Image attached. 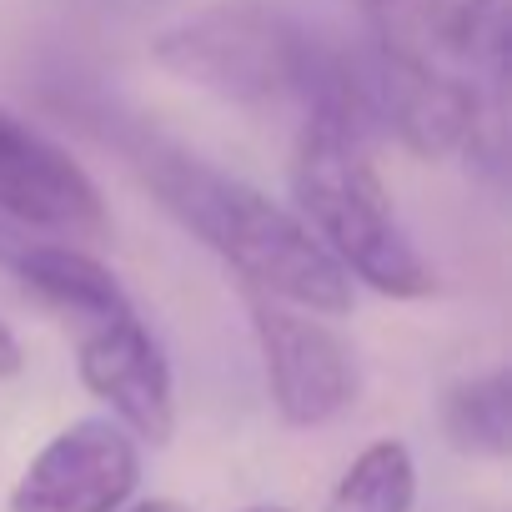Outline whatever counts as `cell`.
I'll use <instances>...</instances> for the list:
<instances>
[{
    "instance_id": "1",
    "label": "cell",
    "mask_w": 512,
    "mask_h": 512,
    "mask_svg": "<svg viewBox=\"0 0 512 512\" xmlns=\"http://www.w3.org/2000/svg\"><path fill=\"white\" fill-rule=\"evenodd\" d=\"M131 161L151 196L236 272L241 292L272 297L287 307H302L312 317H347L352 312V282L342 267L322 251V241L302 226L297 211L277 206L267 191L251 181L211 166L206 156L161 141V136H136Z\"/></svg>"
},
{
    "instance_id": "2",
    "label": "cell",
    "mask_w": 512,
    "mask_h": 512,
    "mask_svg": "<svg viewBox=\"0 0 512 512\" xmlns=\"http://www.w3.org/2000/svg\"><path fill=\"white\" fill-rule=\"evenodd\" d=\"M151 61L166 76L246 111H342L357 106L367 86L342 51L322 46L302 21L267 0H221L166 26L151 41Z\"/></svg>"
},
{
    "instance_id": "3",
    "label": "cell",
    "mask_w": 512,
    "mask_h": 512,
    "mask_svg": "<svg viewBox=\"0 0 512 512\" xmlns=\"http://www.w3.org/2000/svg\"><path fill=\"white\" fill-rule=\"evenodd\" d=\"M292 201L347 282H362L392 302H422L437 292L432 262L407 236L367 156V131L337 116H302L292 146Z\"/></svg>"
},
{
    "instance_id": "4",
    "label": "cell",
    "mask_w": 512,
    "mask_h": 512,
    "mask_svg": "<svg viewBox=\"0 0 512 512\" xmlns=\"http://www.w3.org/2000/svg\"><path fill=\"white\" fill-rule=\"evenodd\" d=\"M246 297L251 337L262 352L272 407L287 427H327L357 402V357L342 342V332L327 317H312L302 307Z\"/></svg>"
},
{
    "instance_id": "5",
    "label": "cell",
    "mask_w": 512,
    "mask_h": 512,
    "mask_svg": "<svg viewBox=\"0 0 512 512\" xmlns=\"http://www.w3.org/2000/svg\"><path fill=\"white\" fill-rule=\"evenodd\" d=\"M141 487V447L111 417L61 427L16 477L6 512H121Z\"/></svg>"
},
{
    "instance_id": "6",
    "label": "cell",
    "mask_w": 512,
    "mask_h": 512,
    "mask_svg": "<svg viewBox=\"0 0 512 512\" xmlns=\"http://www.w3.org/2000/svg\"><path fill=\"white\" fill-rule=\"evenodd\" d=\"M76 372L81 387L106 402L111 422H121L136 442H171L176 432V377L156 342V332L131 312L76 332Z\"/></svg>"
},
{
    "instance_id": "7",
    "label": "cell",
    "mask_w": 512,
    "mask_h": 512,
    "mask_svg": "<svg viewBox=\"0 0 512 512\" xmlns=\"http://www.w3.org/2000/svg\"><path fill=\"white\" fill-rule=\"evenodd\" d=\"M0 216L51 236H106L111 226L86 166L11 111H0Z\"/></svg>"
},
{
    "instance_id": "8",
    "label": "cell",
    "mask_w": 512,
    "mask_h": 512,
    "mask_svg": "<svg viewBox=\"0 0 512 512\" xmlns=\"http://www.w3.org/2000/svg\"><path fill=\"white\" fill-rule=\"evenodd\" d=\"M457 0H367V26L377 51V86H422L462 76L452 51Z\"/></svg>"
},
{
    "instance_id": "9",
    "label": "cell",
    "mask_w": 512,
    "mask_h": 512,
    "mask_svg": "<svg viewBox=\"0 0 512 512\" xmlns=\"http://www.w3.org/2000/svg\"><path fill=\"white\" fill-rule=\"evenodd\" d=\"M11 267H16L21 287H26L46 312H56L61 322H71L76 332L101 327V322L131 312V297H126V287L116 282V272L101 267L96 256L81 251V246L36 241V246H21V251L11 256Z\"/></svg>"
},
{
    "instance_id": "10",
    "label": "cell",
    "mask_w": 512,
    "mask_h": 512,
    "mask_svg": "<svg viewBox=\"0 0 512 512\" xmlns=\"http://www.w3.org/2000/svg\"><path fill=\"white\" fill-rule=\"evenodd\" d=\"M442 432L467 457H507L512 452V377H507V367H492L482 377L447 387Z\"/></svg>"
},
{
    "instance_id": "11",
    "label": "cell",
    "mask_w": 512,
    "mask_h": 512,
    "mask_svg": "<svg viewBox=\"0 0 512 512\" xmlns=\"http://www.w3.org/2000/svg\"><path fill=\"white\" fill-rule=\"evenodd\" d=\"M417 502V462L407 442L382 437L352 457V467L337 477L327 512H412Z\"/></svg>"
},
{
    "instance_id": "12",
    "label": "cell",
    "mask_w": 512,
    "mask_h": 512,
    "mask_svg": "<svg viewBox=\"0 0 512 512\" xmlns=\"http://www.w3.org/2000/svg\"><path fill=\"white\" fill-rule=\"evenodd\" d=\"M507 31H512V6H507V0H457L452 51H457L462 76L492 106L507 91Z\"/></svg>"
},
{
    "instance_id": "13",
    "label": "cell",
    "mask_w": 512,
    "mask_h": 512,
    "mask_svg": "<svg viewBox=\"0 0 512 512\" xmlns=\"http://www.w3.org/2000/svg\"><path fill=\"white\" fill-rule=\"evenodd\" d=\"M26 367V357H21V342H16V332L0 322V377H16Z\"/></svg>"
},
{
    "instance_id": "14",
    "label": "cell",
    "mask_w": 512,
    "mask_h": 512,
    "mask_svg": "<svg viewBox=\"0 0 512 512\" xmlns=\"http://www.w3.org/2000/svg\"><path fill=\"white\" fill-rule=\"evenodd\" d=\"M121 512H186V507L171 502V497H151V502H131V507H121Z\"/></svg>"
},
{
    "instance_id": "15",
    "label": "cell",
    "mask_w": 512,
    "mask_h": 512,
    "mask_svg": "<svg viewBox=\"0 0 512 512\" xmlns=\"http://www.w3.org/2000/svg\"><path fill=\"white\" fill-rule=\"evenodd\" d=\"M16 251H21V246L11 241V231H6V226H0V262H11V256H16Z\"/></svg>"
},
{
    "instance_id": "16",
    "label": "cell",
    "mask_w": 512,
    "mask_h": 512,
    "mask_svg": "<svg viewBox=\"0 0 512 512\" xmlns=\"http://www.w3.org/2000/svg\"><path fill=\"white\" fill-rule=\"evenodd\" d=\"M241 512H292V507H282V502H251V507H241Z\"/></svg>"
}]
</instances>
